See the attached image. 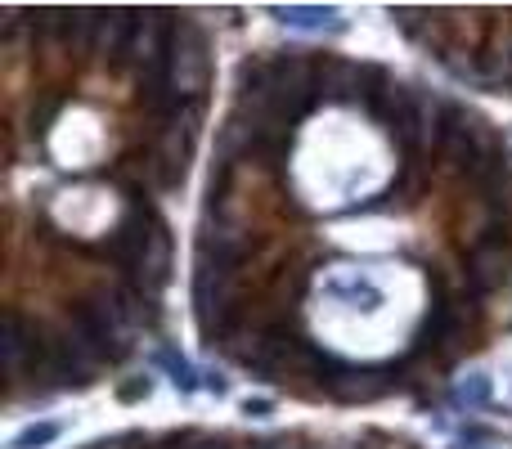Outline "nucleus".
I'll return each mask as SVG.
<instances>
[{"instance_id": "f257e3e1", "label": "nucleus", "mask_w": 512, "mask_h": 449, "mask_svg": "<svg viewBox=\"0 0 512 449\" xmlns=\"http://www.w3.org/2000/svg\"><path fill=\"white\" fill-rule=\"evenodd\" d=\"M72 333L86 342V351L95 360H117L126 351V337H131V315L113 292H95L86 306H77Z\"/></svg>"}, {"instance_id": "f03ea898", "label": "nucleus", "mask_w": 512, "mask_h": 449, "mask_svg": "<svg viewBox=\"0 0 512 449\" xmlns=\"http://www.w3.org/2000/svg\"><path fill=\"white\" fill-rule=\"evenodd\" d=\"M207 72H212V59H207V36H203V27H198V23H176V32H171L167 63H162L167 90H171L176 99L203 95Z\"/></svg>"}, {"instance_id": "7ed1b4c3", "label": "nucleus", "mask_w": 512, "mask_h": 449, "mask_svg": "<svg viewBox=\"0 0 512 449\" xmlns=\"http://www.w3.org/2000/svg\"><path fill=\"white\" fill-rule=\"evenodd\" d=\"M131 270V279L140 283V292H158L162 283H167V270H171V238L162 225H149V238H144V247L135 252V261L126 265Z\"/></svg>"}, {"instance_id": "20e7f679", "label": "nucleus", "mask_w": 512, "mask_h": 449, "mask_svg": "<svg viewBox=\"0 0 512 449\" xmlns=\"http://www.w3.org/2000/svg\"><path fill=\"white\" fill-rule=\"evenodd\" d=\"M328 391H333L337 400H378L382 391H387V382L378 378V373H337V378H328Z\"/></svg>"}, {"instance_id": "39448f33", "label": "nucleus", "mask_w": 512, "mask_h": 449, "mask_svg": "<svg viewBox=\"0 0 512 449\" xmlns=\"http://www.w3.org/2000/svg\"><path fill=\"white\" fill-rule=\"evenodd\" d=\"M472 279H477V288H499V283L508 279V256L504 247L486 243L472 252Z\"/></svg>"}, {"instance_id": "423d86ee", "label": "nucleus", "mask_w": 512, "mask_h": 449, "mask_svg": "<svg viewBox=\"0 0 512 449\" xmlns=\"http://www.w3.org/2000/svg\"><path fill=\"white\" fill-rule=\"evenodd\" d=\"M274 14H279L283 23H292V27H319V23L333 18V9H324V5H279Z\"/></svg>"}, {"instance_id": "0eeeda50", "label": "nucleus", "mask_w": 512, "mask_h": 449, "mask_svg": "<svg viewBox=\"0 0 512 449\" xmlns=\"http://www.w3.org/2000/svg\"><path fill=\"white\" fill-rule=\"evenodd\" d=\"M63 436V427L59 423H32V427H23V432L14 436V445L9 449H45V445H54Z\"/></svg>"}, {"instance_id": "6e6552de", "label": "nucleus", "mask_w": 512, "mask_h": 449, "mask_svg": "<svg viewBox=\"0 0 512 449\" xmlns=\"http://www.w3.org/2000/svg\"><path fill=\"white\" fill-rule=\"evenodd\" d=\"M454 400H459V405H468V409H481L490 400V378H486V373H472L468 382H459V387H454Z\"/></svg>"}, {"instance_id": "1a4fd4ad", "label": "nucleus", "mask_w": 512, "mask_h": 449, "mask_svg": "<svg viewBox=\"0 0 512 449\" xmlns=\"http://www.w3.org/2000/svg\"><path fill=\"white\" fill-rule=\"evenodd\" d=\"M162 369L171 373V382H176L180 391H194L198 387V378H194V369H189L185 360H180V355H171V351H162Z\"/></svg>"}, {"instance_id": "9d476101", "label": "nucleus", "mask_w": 512, "mask_h": 449, "mask_svg": "<svg viewBox=\"0 0 512 449\" xmlns=\"http://www.w3.org/2000/svg\"><path fill=\"white\" fill-rule=\"evenodd\" d=\"M149 378H144V382H131V387H122V400H144V396H149Z\"/></svg>"}, {"instance_id": "9b49d317", "label": "nucleus", "mask_w": 512, "mask_h": 449, "mask_svg": "<svg viewBox=\"0 0 512 449\" xmlns=\"http://www.w3.org/2000/svg\"><path fill=\"white\" fill-rule=\"evenodd\" d=\"M243 414H248V418H265V414H270V400H243Z\"/></svg>"}, {"instance_id": "f8f14e48", "label": "nucleus", "mask_w": 512, "mask_h": 449, "mask_svg": "<svg viewBox=\"0 0 512 449\" xmlns=\"http://www.w3.org/2000/svg\"><path fill=\"white\" fill-rule=\"evenodd\" d=\"M261 449H301V445H292V441H270V445H261Z\"/></svg>"}, {"instance_id": "ddd939ff", "label": "nucleus", "mask_w": 512, "mask_h": 449, "mask_svg": "<svg viewBox=\"0 0 512 449\" xmlns=\"http://www.w3.org/2000/svg\"><path fill=\"white\" fill-rule=\"evenodd\" d=\"M328 449H364L360 441H342V445H328Z\"/></svg>"}, {"instance_id": "4468645a", "label": "nucleus", "mask_w": 512, "mask_h": 449, "mask_svg": "<svg viewBox=\"0 0 512 449\" xmlns=\"http://www.w3.org/2000/svg\"><path fill=\"white\" fill-rule=\"evenodd\" d=\"M189 449H221V445H216V441H194Z\"/></svg>"}]
</instances>
